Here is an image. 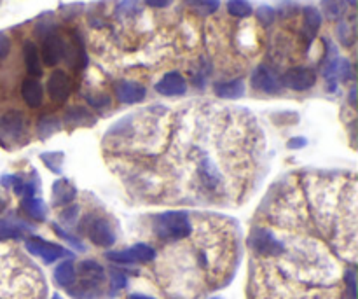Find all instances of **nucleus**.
Here are the masks:
<instances>
[{"label": "nucleus", "mask_w": 358, "mask_h": 299, "mask_svg": "<svg viewBox=\"0 0 358 299\" xmlns=\"http://www.w3.org/2000/svg\"><path fill=\"white\" fill-rule=\"evenodd\" d=\"M101 151L137 203L238 207L255 189L266 140L248 110L151 107L117 121Z\"/></svg>", "instance_id": "1"}, {"label": "nucleus", "mask_w": 358, "mask_h": 299, "mask_svg": "<svg viewBox=\"0 0 358 299\" xmlns=\"http://www.w3.org/2000/svg\"><path fill=\"white\" fill-rule=\"evenodd\" d=\"M355 173L304 172L276 184L250 230V299H357Z\"/></svg>", "instance_id": "2"}, {"label": "nucleus", "mask_w": 358, "mask_h": 299, "mask_svg": "<svg viewBox=\"0 0 358 299\" xmlns=\"http://www.w3.org/2000/svg\"><path fill=\"white\" fill-rule=\"evenodd\" d=\"M238 238V226L229 217L196 212L187 237L147 241L156 252L147 264V277L167 298H199L232 277L239 255Z\"/></svg>", "instance_id": "3"}, {"label": "nucleus", "mask_w": 358, "mask_h": 299, "mask_svg": "<svg viewBox=\"0 0 358 299\" xmlns=\"http://www.w3.org/2000/svg\"><path fill=\"white\" fill-rule=\"evenodd\" d=\"M32 226L16 214L11 193L0 184V299H46L42 273L19 244Z\"/></svg>", "instance_id": "4"}, {"label": "nucleus", "mask_w": 358, "mask_h": 299, "mask_svg": "<svg viewBox=\"0 0 358 299\" xmlns=\"http://www.w3.org/2000/svg\"><path fill=\"white\" fill-rule=\"evenodd\" d=\"M107 275L96 261H80L76 266V282L69 287V294L76 299H100L105 292Z\"/></svg>", "instance_id": "5"}, {"label": "nucleus", "mask_w": 358, "mask_h": 299, "mask_svg": "<svg viewBox=\"0 0 358 299\" xmlns=\"http://www.w3.org/2000/svg\"><path fill=\"white\" fill-rule=\"evenodd\" d=\"M32 139L28 117L22 110H6L0 114V146L4 149H18Z\"/></svg>", "instance_id": "6"}, {"label": "nucleus", "mask_w": 358, "mask_h": 299, "mask_svg": "<svg viewBox=\"0 0 358 299\" xmlns=\"http://www.w3.org/2000/svg\"><path fill=\"white\" fill-rule=\"evenodd\" d=\"M80 224H83V233L96 247L107 248L116 244V230L112 223L100 212H90Z\"/></svg>", "instance_id": "7"}, {"label": "nucleus", "mask_w": 358, "mask_h": 299, "mask_svg": "<svg viewBox=\"0 0 358 299\" xmlns=\"http://www.w3.org/2000/svg\"><path fill=\"white\" fill-rule=\"evenodd\" d=\"M107 259L117 264H145L154 261L156 252L152 248L151 244L147 241H138V244L131 245V247L123 248V250H112L107 252Z\"/></svg>", "instance_id": "8"}, {"label": "nucleus", "mask_w": 358, "mask_h": 299, "mask_svg": "<svg viewBox=\"0 0 358 299\" xmlns=\"http://www.w3.org/2000/svg\"><path fill=\"white\" fill-rule=\"evenodd\" d=\"M23 245H25V250L28 252V254L35 255V257L42 259L46 264L55 263V261L69 255V250L63 248L62 245L51 244V241L44 240V238L40 237H26Z\"/></svg>", "instance_id": "9"}, {"label": "nucleus", "mask_w": 358, "mask_h": 299, "mask_svg": "<svg viewBox=\"0 0 358 299\" xmlns=\"http://www.w3.org/2000/svg\"><path fill=\"white\" fill-rule=\"evenodd\" d=\"M46 89L53 102L63 103L72 93V79H70V76L65 70H55L47 77Z\"/></svg>", "instance_id": "10"}, {"label": "nucleus", "mask_w": 358, "mask_h": 299, "mask_svg": "<svg viewBox=\"0 0 358 299\" xmlns=\"http://www.w3.org/2000/svg\"><path fill=\"white\" fill-rule=\"evenodd\" d=\"M316 83V74L306 67H293L282 77V84L293 92H306Z\"/></svg>", "instance_id": "11"}, {"label": "nucleus", "mask_w": 358, "mask_h": 299, "mask_svg": "<svg viewBox=\"0 0 358 299\" xmlns=\"http://www.w3.org/2000/svg\"><path fill=\"white\" fill-rule=\"evenodd\" d=\"M65 44L67 40L63 39L58 33H49V35L44 39L42 44V62L46 63L47 67H55L58 65L63 60V55H65Z\"/></svg>", "instance_id": "12"}, {"label": "nucleus", "mask_w": 358, "mask_h": 299, "mask_svg": "<svg viewBox=\"0 0 358 299\" xmlns=\"http://www.w3.org/2000/svg\"><path fill=\"white\" fill-rule=\"evenodd\" d=\"M252 84L253 88L261 89V92L268 93V95H275V93H280V89H282V80L266 65L257 67V70L253 72Z\"/></svg>", "instance_id": "13"}, {"label": "nucleus", "mask_w": 358, "mask_h": 299, "mask_svg": "<svg viewBox=\"0 0 358 299\" xmlns=\"http://www.w3.org/2000/svg\"><path fill=\"white\" fill-rule=\"evenodd\" d=\"M156 92L163 96H182L187 92V80L180 72H168L156 84Z\"/></svg>", "instance_id": "14"}, {"label": "nucleus", "mask_w": 358, "mask_h": 299, "mask_svg": "<svg viewBox=\"0 0 358 299\" xmlns=\"http://www.w3.org/2000/svg\"><path fill=\"white\" fill-rule=\"evenodd\" d=\"M147 95V89L142 86L140 83H135V80H121L116 84V96L119 99V102L128 103H138L145 99Z\"/></svg>", "instance_id": "15"}, {"label": "nucleus", "mask_w": 358, "mask_h": 299, "mask_svg": "<svg viewBox=\"0 0 358 299\" xmlns=\"http://www.w3.org/2000/svg\"><path fill=\"white\" fill-rule=\"evenodd\" d=\"M22 99L30 109H39L42 105L44 100V89L42 84L39 83V79H33V77H28L22 83Z\"/></svg>", "instance_id": "16"}, {"label": "nucleus", "mask_w": 358, "mask_h": 299, "mask_svg": "<svg viewBox=\"0 0 358 299\" xmlns=\"http://www.w3.org/2000/svg\"><path fill=\"white\" fill-rule=\"evenodd\" d=\"M323 76H325L327 83H329V89L334 92L336 89L337 80H346L351 76V65L348 60L337 58L334 62H330L327 65V69L323 70Z\"/></svg>", "instance_id": "17"}, {"label": "nucleus", "mask_w": 358, "mask_h": 299, "mask_svg": "<svg viewBox=\"0 0 358 299\" xmlns=\"http://www.w3.org/2000/svg\"><path fill=\"white\" fill-rule=\"evenodd\" d=\"M23 58H25V67L26 72L33 79H39L42 76V67H40V55L37 46L33 44L32 40H26L25 46H23Z\"/></svg>", "instance_id": "18"}, {"label": "nucleus", "mask_w": 358, "mask_h": 299, "mask_svg": "<svg viewBox=\"0 0 358 299\" xmlns=\"http://www.w3.org/2000/svg\"><path fill=\"white\" fill-rule=\"evenodd\" d=\"M215 95L219 99H225V100H236L241 99L245 95V84H243L241 79H235V80H228V83H219L215 86Z\"/></svg>", "instance_id": "19"}, {"label": "nucleus", "mask_w": 358, "mask_h": 299, "mask_svg": "<svg viewBox=\"0 0 358 299\" xmlns=\"http://www.w3.org/2000/svg\"><path fill=\"white\" fill-rule=\"evenodd\" d=\"M53 198L55 205H69L74 198L77 196V189L72 186V182L67 179H60L53 184Z\"/></svg>", "instance_id": "20"}, {"label": "nucleus", "mask_w": 358, "mask_h": 299, "mask_svg": "<svg viewBox=\"0 0 358 299\" xmlns=\"http://www.w3.org/2000/svg\"><path fill=\"white\" fill-rule=\"evenodd\" d=\"M22 210L25 212L30 219L39 221V223H44V221H46L47 208L40 198H23Z\"/></svg>", "instance_id": "21"}, {"label": "nucleus", "mask_w": 358, "mask_h": 299, "mask_svg": "<svg viewBox=\"0 0 358 299\" xmlns=\"http://www.w3.org/2000/svg\"><path fill=\"white\" fill-rule=\"evenodd\" d=\"M55 280L60 287H72V284L76 282V264L72 259L63 261V263H60V266H56Z\"/></svg>", "instance_id": "22"}, {"label": "nucleus", "mask_w": 358, "mask_h": 299, "mask_svg": "<svg viewBox=\"0 0 358 299\" xmlns=\"http://www.w3.org/2000/svg\"><path fill=\"white\" fill-rule=\"evenodd\" d=\"M304 30L308 33V40L315 39L320 25H322V15L316 8H304Z\"/></svg>", "instance_id": "23"}, {"label": "nucleus", "mask_w": 358, "mask_h": 299, "mask_svg": "<svg viewBox=\"0 0 358 299\" xmlns=\"http://www.w3.org/2000/svg\"><path fill=\"white\" fill-rule=\"evenodd\" d=\"M60 130V121L56 116H42L37 121V139L46 140Z\"/></svg>", "instance_id": "24"}, {"label": "nucleus", "mask_w": 358, "mask_h": 299, "mask_svg": "<svg viewBox=\"0 0 358 299\" xmlns=\"http://www.w3.org/2000/svg\"><path fill=\"white\" fill-rule=\"evenodd\" d=\"M63 123L70 124V126H87V124L94 123V117L83 107H74L65 114Z\"/></svg>", "instance_id": "25"}, {"label": "nucleus", "mask_w": 358, "mask_h": 299, "mask_svg": "<svg viewBox=\"0 0 358 299\" xmlns=\"http://www.w3.org/2000/svg\"><path fill=\"white\" fill-rule=\"evenodd\" d=\"M322 11L327 19H341L348 11L346 0H322Z\"/></svg>", "instance_id": "26"}, {"label": "nucleus", "mask_w": 358, "mask_h": 299, "mask_svg": "<svg viewBox=\"0 0 358 299\" xmlns=\"http://www.w3.org/2000/svg\"><path fill=\"white\" fill-rule=\"evenodd\" d=\"M185 4L194 12L201 16H210L219 11L221 8V0H185Z\"/></svg>", "instance_id": "27"}, {"label": "nucleus", "mask_w": 358, "mask_h": 299, "mask_svg": "<svg viewBox=\"0 0 358 299\" xmlns=\"http://www.w3.org/2000/svg\"><path fill=\"white\" fill-rule=\"evenodd\" d=\"M228 12L235 16V18H248L253 12V9L248 0H229Z\"/></svg>", "instance_id": "28"}, {"label": "nucleus", "mask_w": 358, "mask_h": 299, "mask_svg": "<svg viewBox=\"0 0 358 299\" xmlns=\"http://www.w3.org/2000/svg\"><path fill=\"white\" fill-rule=\"evenodd\" d=\"M42 161L51 172L60 173L62 172V164H63V154L62 153H47L42 154Z\"/></svg>", "instance_id": "29"}, {"label": "nucleus", "mask_w": 358, "mask_h": 299, "mask_svg": "<svg viewBox=\"0 0 358 299\" xmlns=\"http://www.w3.org/2000/svg\"><path fill=\"white\" fill-rule=\"evenodd\" d=\"M337 37H339V40L343 42L344 46H351L353 44V39H355L353 28H351L346 22L339 23V26H337Z\"/></svg>", "instance_id": "30"}, {"label": "nucleus", "mask_w": 358, "mask_h": 299, "mask_svg": "<svg viewBox=\"0 0 358 299\" xmlns=\"http://www.w3.org/2000/svg\"><path fill=\"white\" fill-rule=\"evenodd\" d=\"M110 287H112V292L121 291V289L126 287V275L121 273V271L112 270L110 271V280H109Z\"/></svg>", "instance_id": "31"}, {"label": "nucleus", "mask_w": 358, "mask_h": 299, "mask_svg": "<svg viewBox=\"0 0 358 299\" xmlns=\"http://www.w3.org/2000/svg\"><path fill=\"white\" fill-rule=\"evenodd\" d=\"M87 103L94 109H103V107L110 105V99L107 95H90L87 96Z\"/></svg>", "instance_id": "32"}, {"label": "nucleus", "mask_w": 358, "mask_h": 299, "mask_svg": "<svg viewBox=\"0 0 358 299\" xmlns=\"http://www.w3.org/2000/svg\"><path fill=\"white\" fill-rule=\"evenodd\" d=\"M79 210L80 208L77 205H72V207L65 208V212L62 214V223L63 224H74L79 217Z\"/></svg>", "instance_id": "33"}, {"label": "nucleus", "mask_w": 358, "mask_h": 299, "mask_svg": "<svg viewBox=\"0 0 358 299\" xmlns=\"http://www.w3.org/2000/svg\"><path fill=\"white\" fill-rule=\"evenodd\" d=\"M9 51H11V40L6 33L0 32V62H4L8 58Z\"/></svg>", "instance_id": "34"}, {"label": "nucleus", "mask_w": 358, "mask_h": 299, "mask_svg": "<svg viewBox=\"0 0 358 299\" xmlns=\"http://www.w3.org/2000/svg\"><path fill=\"white\" fill-rule=\"evenodd\" d=\"M259 19H261L264 25H269V23L275 22V9L269 8V6H262L261 9H259Z\"/></svg>", "instance_id": "35"}, {"label": "nucleus", "mask_w": 358, "mask_h": 299, "mask_svg": "<svg viewBox=\"0 0 358 299\" xmlns=\"http://www.w3.org/2000/svg\"><path fill=\"white\" fill-rule=\"evenodd\" d=\"M173 0H145V4L151 6V8H156V9H161V8H167V6H170Z\"/></svg>", "instance_id": "36"}, {"label": "nucleus", "mask_w": 358, "mask_h": 299, "mask_svg": "<svg viewBox=\"0 0 358 299\" xmlns=\"http://www.w3.org/2000/svg\"><path fill=\"white\" fill-rule=\"evenodd\" d=\"M306 146V139H300V137H297V139H292L289 142V147L290 149H300V147Z\"/></svg>", "instance_id": "37"}, {"label": "nucleus", "mask_w": 358, "mask_h": 299, "mask_svg": "<svg viewBox=\"0 0 358 299\" xmlns=\"http://www.w3.org/2000/svg\"><path fill=\"white\" fill-rule=\"evenodd\" d=\"M128 299H156V298H152V296H145V294H130L128 296Z\"/></svg>", "instance_id": "38"}, {"label": "nucleus", "mask_w": 358, "mask_h": 299, "mask_svg": "<svg viewBox=\"0 0 358 299\" xmlns=\"http://www.w3.org/2000/svg\"><path fill=\"white\" fill-rule=\"evenodd\" d=\"M53 299H62V298H60L58 294H55V296H53Z\"/></svg>", "instance_id": "39"}, {"label": "nucleus", "mask_w": 358, "mask_h": 299, "mask_svg": "<svg viewBox=\"0 0 358 299\" xmlns=\"http://www.w3.org/2000/svg\"><path fill=\"white\" fill-rule=\"evenodd\" d=\"M210 299H222V298H210Z\"/></svg>", "instance_id": "40"}]
</instances>
